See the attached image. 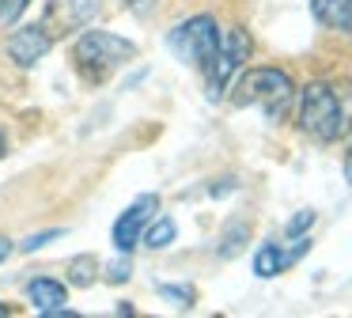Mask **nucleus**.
<instances>
[{"mask_svg": "<svg viewBox=\"0 0 352 318\" xmlns=\"http://www.w3.org/2000/svg\"><path fill=\"white\" fill-rule=\"evenodd\" d=\"M311 12L322 27L352 34V0H311Z\"/></svg>", "mask_w": 352, "mask_h": 318, "instance_id": "obj_11", "label": "nucleus"}, {"mask_svg": "<svg viewBox=\"0 0 352 318\" xmlns=\"http://www.w3.org/2000/svg\"><path fill=\"white\" fill-rule=\"evenodd\" d=\"M344 178H349V186H352V148H349V156H344Z\"/></svg>", "mask_w": 352, "mask_h": 318, "instance_id": "obj_21", "label": "nucleus"}, {"mask_svg": "<svg viewBox=\"0 0 352 318\" xmlns=\"http://www.w3.org/2000/svg\"><path fill=\"white\" fill-rule=\"evenodd\" d=\"M0 156H4V140H0Z\"/></svg>", "mask_w": 352, "mask_h": 318, "instance_id": "obj_24", "label": "nucleus"}, {"mask_svg": "<svg viewBox=\"0 0 352 318\" xmlns=\"http://www.w3.org/2000/svg\"><path fill=\"white\" fill-rule=\"evenodd\" d=\"M155 212H160V197L144 193V197H137V201H133L129 209L114 220V246L122 250V254H129V250L140 242V235H144V227L152 224Z\"/></svg>", "mask_w": 352, "mask_h": 318, "instance_id": "obj_7", "label": "nucleus"}, {"mask_svg": "<svg viewBox=\"0 0 352 318\" xmlns=\"http://www.w3.org/2000/svg\"><path fill=\"white\" fill-rule=\"evenodd\" d=\"M140 242H144L148 250H163V246H170V242H175V220H170V216L152 220V224L144 227V235H140Z\"/></svg>", "mask_w": 352, "mask_h": 318, "instance_id": "obj_12", "label": "nucleus"}, {"mask_svg": "<svg viewBox=\"0 0 352 318\" xmlns=\"http://www.w3.org/2000/svg\"><path fill=\"white\" fill-rule=\"evenodd\" d=\"M235 106H258L269 121H284L296 103V83L284 68H250L235 80Z\"/></svg>", "mask_w": 352, "mask_h": 318, "instance_id": "obj_2", "label": "nucleus"}, {"mask_svg": "<svg viewBox=\"0 0 352 318\" xmlns=\"http://www.w3.org/2000/svg\"><path fill=\"white\" fill-rule=\"evenodd\" d=\"M246 235H250V227L246 224H239V227H231L228 235H223V246H220V257H235L239 250H243V242H246Z\"/></svg>", "mask_w": 352, "mask_h": 318, "instance_id": "obj_15", "label": "nucleus"}, {"mask_svg": "<svg viewBox=\"0 0 352 318\" xmlns=\"http://www.w3.org/2000/svg\"><path fill=\"white\" fill-rule=\"evenodd\" d=\"M160 295L163 299H175L178 307H193L197 303V292L190 284H160Z\"/></svg>", "mask_w": 352, "mask_h": 318, "instance_id": "obj_14", "label": "nucleus"}, {"mask_svg": "<svg viewBox=\"0 0 352 318\" xmlns=\"http://www.w3.org/2000/svg\"><path fill=\"white\" fill-rule=\"evenodd\" d=\"M299 129L318 144H333L352 133V83L314 80L299 91Z\"/></svg>", "mask_w": 352, "mask_h": 318, "instance_id": "obj_1", "label": "nucleus"}, {"mask_svg": "<svg viewBox=\"0 0 352 318\" xmlns=\"http://www.w3.org/2000/svg\"><path fill=\"white\" fill-rule=\"evenodd\" d=\"M95 269H99V262H95L91 254H80V257H72V262H69V284H76V288H87V284H95Z\"/></svg>", "mask_w": 352, "mask_h": 318, "instance_id": "obj_13", "label": "nucleus"}, {"mask_svg": "<svg viewBox=\"0 0 352 318\" xmlns=\"http://www.w3.org/2000/svg\"><path fill=\"white\" fill-rule=\"evenodd\" d=\"M99 0H50L46 12H42V27L50 38L72 34V30H84L87 23L99 15Z\"/></svg>", "mask_w": 352, "mask_h": 318, "instance_id": "obj_6", "label": "nucleus"}, {"mask_svg": "<svg viewBox=\"0 0 352 318\" xmlns=\"http://www.w3.org/2000/svg\"><path fill=\"white\" fill-rule=\"evenodd\" d=\"M307 250H311V239H307V235H288V246H284V242H265V246L254 254V273H258L261 280L280 277V273L292 269Z\"/></svg>", "mask_w": 352, "mask_h": 318, "instance_id": "obj_8", "label": "nucleus"}, {"mask_svg": "<svg viewBox=\"0 0 352 318\" xmlns=\"http://www.w3.org/2000/svg\"><path fill=\"white\" fill-rule=\"evenodd\" d=\"M216 45H220V27H216L212 15H193V19L178 23V27L167 34V50L175 53L182 65L201 68V72L208 68Z\"/></svg>", "mask_w": 352, "mask_h": 318, "instance_id": "obj_4", "label": "nucleus"}, {"mask_svg": "<svg viewBox=\"0 0 352 318\" xmlns=\"http://www.w3.org/2000/svg\"><path fill=\"white\" fill-rule=\"evenodd\" d=\"M27 295H31L34 310H42V315H54V310H61L65 303H69L65 284L54 280V277H34L31 284H27Z\"/></svg>", "mask_w": 352, "mask_h": 318, "instance_id": "obj_10", "label": "nucleus"}, {"mask_svg": "<svg viewBox=\"0 0 352 318\" xmlns=\"http://www.w3.org/2000/svg\"><path fill=\"white\" fill-rule=\"evenodd\" d=\"M110 280H129V262H125V257L110 265Z\"/></svg>", "mask_w": 352, "mask_h": 318, "instance_id": "obj_19", "label": "nucleus"}, {"mask_svg": "<svg viewBox=\"0 0 352 318\" xmlns=\"http://www.w3.org/2000/svg\"><path fill=\"white\" fill-rule=\"evenodd\" d=\"M12 315V307H4V303H0V318H8Z\"/></svg>", "mask_w": 352, "mask_h": 318, "instance_id": "obj_23", "label": "nucleus"}, {"mask_svg": "<svg viewBox=\"0 0 352 318\" xmlns=\"http://www.w3.org/2000/svg\"><path fill=\"white\" fill-rule=\"evenodd\" d=\"M57 235H65L61 227H50V231H42V235H31V239L23 242V250H27V254H31V250H42L50 239H57Z\"/></svg>", "mask_w": 352, "mask_h": 318, "instance_id": "obj_18", "label": "nucleus"}, {"mask_svg": "<svg viewBox=\"0 0 352 318\" xmlns=\"http://www.w3.org/2000/svg\"><path fill=\"white\" fill-rule=\"evenodd\" d=\"M27 4L31 0H0V23H16L27 12Z\"/></svg>", "mask_w": 352, "mask_h": 318, "instance_id": "obj_16", "label": "nucleus"}, {"mask_svg": "<svg viewBox=\"0 0 352 318\" xmlns=\"http://www.w3.org/2000/svg\"><path fill=\"white\" fill-rule=\"evenodd\" d=\"M125 8H133V12H148V8L155 4V0H122Z\"/></svg>", "mask_w": 352, "mask_h": 318, "instance_id": "obj_20", "label": "nucleus"}, {"mask_svg": "<svg viewBox=\"0 0 352 318\" xmlns=\"http://www.w3.org/2000/svg\"><path fill=\"white\" fill-rule=\"evenodd\" d=\"M50 45H54V38L46 34V27H19L16 34L8 38V57L16 61V65H23V68H31V65H38L42 57L50 53Z\"/></svg>", "mask_w": 352, "mask_h": 318, "instance_id": "obj_9", "label": "nucleus"}, {"mask_svg": "<svg viewBox=\"0 0 352 318\" xmlns=\"http://www.w3.org/2000/svg\"><path fill=\"white\" fill-rule=\"evenodd\" d=\"M8 254H12V242H8V239H0V262H4Z\"/></svg>", "mask_w": 352, "mask_h": 318, "instance_id": "obj_22", "label": "nucleus"}, {"mask_svg": "<svg viewBox=\"0 0 352 318\" xmlns=\"http://www.w3.org/2000/svg\"><path fill=\"white\" fill-rule=\"evenodd\" d=\"M133 57H137V45L129 38L110 34V30H80V38L72 42V61H76L80 76H87L91 83L107 80Z\"/></svg>", "mask_w": 352, "mask_h": 318, "instance_id": "obj_3", "label": "nucleus"}, {"mask_svg": "<svg viewBox=\"0 0 352 318\" xmlns=\"http://www.w3.org/2000/svg\"><path fill=\"white\" fill-rule=\"evenodd\" d=\"M311 224H314V212H311V209H303L299 216H292V220H288V235H307V227H311Z\"/></svg>", "mask_w": 352, "mask_h": 318, "instance_id": "obj_17", "label": "nucleus"}, {"mask_svg": "<svg viewBox=\"0 0 352 318\" xmlns=\"http://www.w3.org/2000/svg\"><path fill=\"white\" fill-rule=\"evenodd\" d=\"M250 34L243 27H231L228 34H220V45H216L212 61L205 68V87H208V98H223V91H231L239 68L250 61Z\"/></svg>", "mask_w": 352, "mask_h": 318, "instance_id": "obj_5", "label": "nucleus"}]
</instances>
